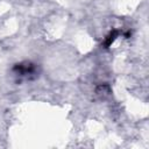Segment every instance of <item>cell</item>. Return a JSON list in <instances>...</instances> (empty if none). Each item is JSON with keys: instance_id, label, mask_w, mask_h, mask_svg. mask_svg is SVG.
Masks as SVG:
<instances>
[{"instance_id": "cell-1", "label": "cell", "mask_w": 149, "mask_h": 149, "mask_svg": "<svg viewBox=\"0 0 149 149\" xmlns=\"http://www.w3.org/2000/svg\"><path fill=\"white\" fill-rule=\"evenodd\" d=\"M14 70L20 76H28V74H33L35 72V66L30 63H21V64L15 65Z\"/></svg>"}, {"instance_id": "cell-2", "label": "cell", "mask_w": 149, "mask_h": 149, "mask_svg": "<svg viewBox=\"0 0 149 149\" xmlns=\"http://www.w3.org/2000/svg\"><path fill=\"white\" fill-rule=\"evenodd\" d=\"M116 36H118V31H115V30H114V31H112V33H111V34L107 36L105 44H106V45H109L111 43H113V41L116 38Z\"/></svg>"}]
</instances>
